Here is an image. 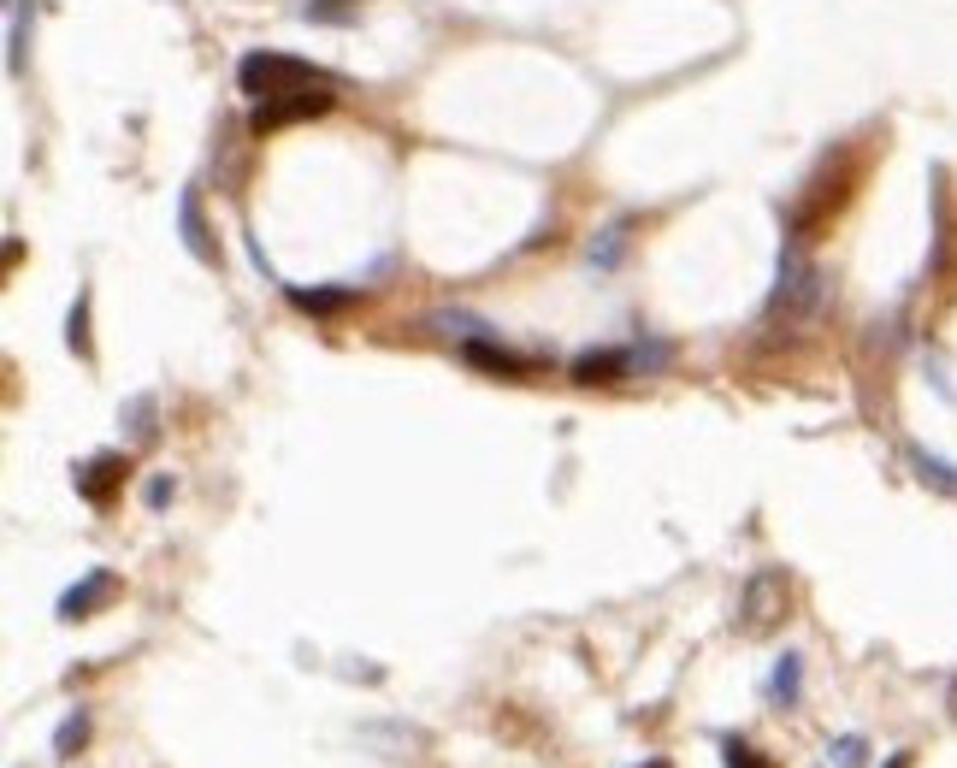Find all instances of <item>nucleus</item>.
<instances>
[{
    "instance_id": "obj_8",
    "label": "nucleus",
    "mask_w": 957,
    "mask_h": 768,
    "mask_svg": "<svg viewBox=\"0 0 957 768\" xmlns=\"http://www.w3.org/2000/svg\"><path fill=\"white\" fill-rule=\"evenodd\" d=\"M467 361H473V367H485V372H508V379H520V372H533V355L497 349V344H485V337H467Z\"/></svg>"
},
{
    "instance_id": "obj_1",
    "label": "nucleus",
    "mask_w": 957,
    "mask_h": 768,
    "mask_svg": "<svg viewBox=\"0 0 957 768\" xmlns=\"http://www.w3.org/2000/svg\"><path fill=\"white\" fill-rule=\"evenodd\" d=\"M236 83L254 101H278V95H302V90H332L326 72H314L307 60L272 54V48H254V54L236 60Z\"/></svg>"
},
{
    "instance_id": "obj_6",
    "label": "nucleus",
    "mask_w": 957,
    "mask_h": 768,
    "mask_svg": "<svg viewBox=\"0 0 957 768\" xmlns=\"http://www.w3.org/2000/svg\"><path fill=\"white\" fill-rule=\"evenodd\" d=\"M178 231H183V249H190L201 266H213V261H219L213 236H208V225H201V196H196V190H183V196H178Z\"/></svg>"
},
{
    "instance_id": "obj_14",
    "label": "nucleus",
    "mask_w": 957,
    "mask_h": 768,
    "mask_svg": "<svg viewBox=\"0 0 957 768\" xmlns=\"http://www.w3.org/2000/svg\"><path fill=\"white\" fill-rule=\"evenodd\" d=\"M65 344H72L77 355H90V296H83V290L72 302V319H65Z\"/></svg>"
},
{
    "instance_id": "obj_7",
    "label": "nucleus",
    "mask_w": 957,
    "mask_h": 768,
    "mask_svg": "<svg viewBox=\"0 0 957 768\" xmlns=\"http://www.w3.org/2000/svg\"><path fill=\"white\" fill-rule=\"evenodd\" d=\"M632 361H639V355H627V349H586L574 361V379L579 385H609V379H621V372H632Z\"/></svg>"
},
{
    "instance_id": "obj_9",
    "label": "nucleus",
    "mask_w": 957,
    "mask_h": 768,
    "mask_svg": "<svg viewBox=\"0 0 957 768\" xmlns=\"http://www.w3.org/2000/svg\"><path fill=\"white\" fill-rule=\"evenodd\" d=\"M118 473H125V455H95L90 467L77 473V491H83L90 503H101V497H107V491L118 485Z\"/></svg>"
},
{
    "instance_id": "obj_15",
    "label": "nucleus",
    "mask_w": 957,
    "mask_h": 768,
    "mask_svg": "<svg viewBox=\"0 0 957 768\" xmlns=\"http://www.w3.org/2000/svg\"><path fill=\"white\" fill-rule=\"evenodd\" d=\"M722 750H727V768H768V762H763V750H750L745 739H727Z\"/></svg>"
},
{
    "instance_id": "obj_5",
    "label": "nucleus",
    "mask_w": 957,
    "mask_h": 768,
    "mask_svg": "<svg viewBox=\"0 0 957 768\" xmlns=\"http://www.w3.org/2000/svg\"><path fill=\"white\" fill-rule=\"evenodd\" d=\"M113 574L107 568H95L90 579H83V586H72V591H65L60 597V614H65V621H83V614H95L101 603H113Z\"/></svg>"
},
{
    "instance_id": "obj_13",
    "label": "nucleus",
    "mask_w": 957,
    "mask_h": 768,
    "mask_svg": "<svg viewBox=\"0 0 957 768\" xmlns=\"http://www.w3.org/2000/svg\"><path fill=\"white\" fill-rule=\"evenodd\" d=\"M83 739H90V709H72V715L60 722V733H54V757H72Z\"/></svg>"
},
{
    "instance_id": "obj_4",
    "label": "nucleus",
    "mask_w": 957,
    "mask_h": 768,
    "mask_svg": "<svg viewBox=\"0 0 957 768\" xmlns=\"http://www.w3.org/2000/svg\"><path fill=\"white\" fill-rule=\"evenodd\" d=\"M780 609H786V579H780V574H757V579L745 586L739 627H745V633H768V627L780 621Z\"/></svg>"
},
{
    "instance_id": "obj_19",
    "label": "nucleus",
    "mask_w": 957,
    "mask_h": 768,
    "mask_svg": "<svg viewBox=\"0 0 957 768\" xmlns=\"http://www.w3.org/2000/svg\"><path fill=\"white\" fill-rule=\"evenodd\" d=\"M886 768H911V750H898V757H893V762H886Z\"/></svg>"
},
{
    "instance_id": "obj_11",
    "label": "nucleus",
    "mask_w": 957,
    "mask_h": 768,
    "mask_svg": "<svg viewBox=\"0 0 957 768\" xmlns=\"http://www.w3.org/2000/svg\"><path fill=\"white\" fill-rule=\"evenodd\" d=\"M798 680H804V662L786 651V656L775 662V680H768V692H775L780 704H798Z\"/></svg>"
},
{
    "instance_id": "obj_12",
    "label": "nucleus",
    "mask_w": 957,
    "mask_h": 768,
    "mask_svg": "<svg viewBox=\"0 0 957 768\" xmlns=\"http://www.w3.org/2000/svg\"><path fill=\"white\" fill-rule=\"evenodd\" d=\"M118 420L130 425V443H148L154 432H160V425H154V397H130V402H125V414H118Z\"/></svg>"
},
{
    "instance_id": "obj_3",
    "label": "nucleus",
    "mask_w": 957,
    "mask_h": 768,
    "mask_svg": "<svg viewBox=\"0 0 957 768\" xmlns=\"http://www.w3.org/2000/svg\"><path fill=\"white\" fill-rule=\"evenodd\" d=\"M326 107H332V90H302V95H278V101H254L249 125L254 130H284V125L314 118V113H326Z\"/></svg>"
},
{
    "instance_id": "obj_10",
    "label": "nucleus",
    "mask_w": 957,
    "mask_h": 768,
    "mask_svg": "<svg viewBox=\"0 0 957 768\" xmlns=\"http://www.w3.org/2000/svg\"><path fill=\"white\" fill-rule=\"evenodd\" d=\"M290 302H296L302 314H337V307L355 302V290H290Z\"/></svg>"
},
{
    "instance_id": "obj_17",
    "label": "nucleus",
    "mask_w": 957,
    "mask_h": 768,
    "mask_svg": "<svg viewBox=\"0 0 957 768\" xmlns=\"http://www.w3.org/2000/svg\"><path fill=\"white\" fill-rule=\"evenodd\" d=\"M833 762H840V768H863V739H858V733L833 745Z\"/></svg>"
},
{
    "instance_id": "obj_16",
    "label": "nucleus",
    "mask_w": 957,
    "mask_h": 768,
    "mask_svg": "<svg viewBox=\"0 0 957 768\" xmlns=\"http://www.w3.org/2000/svg\"><path fill=\"white\" fill-rule=\"evenodd\" d=\"M916 467H922V480H934V485H946V491H957V473L946 467V461H928V455H916Z\"/></svg>"
},
{
    "instance_id": "obj_2",
    "label": "nucleus",
    "mask_w": 957,
    "mask_h": 768,
    "mask_svg": "<svg viewBox=\"0 0 957 768\" xmlns=\"http://www.w3.org/2000/svg\"><path fill=\"white\" fill-rule=\"evenodd\" d=\"M816 266L804 261L798 249L780 254V284H775V302H768V314H804V307L816 302Z\"/></svg>"
},
{
    "instance_id": "obj_20",
    "label": "nucleus",
    "mask_w": 957,
    "mask_h": 768,
    "mask_svg": "<svg viewBox=\"0 0 957 768\" xmlns=\"http://www.w3.org/2000/svg\"><path fill=\"white\" fill-rule=\"evenodd\" d=\"M951 715H957V686H951Z\"/></svg>"
},
{
    "instance_id": "obj_18",
    "label": "nucleus",
    "mask_w": 957,
    "mask_h": 768,
    "mask_svg": "<svg viewBox=\"0 0 957 768\" xmlns=\"http://www.w3.org/2000/svg\"><path fill=\"white\" fill-rule=\"evenodd\" d=\"M166 497H172V480H166V473H160V480H148V485H143V503H148V508H160Z\"/></svg>"
}]
</instances>
